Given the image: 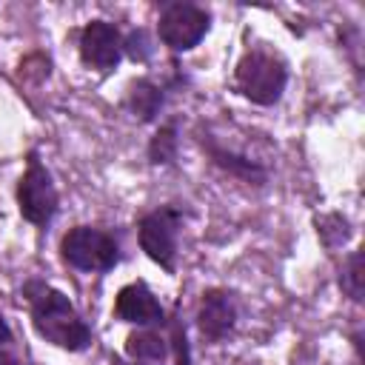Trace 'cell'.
Masks as SVG:
<instances>
[{
    "mask_svg": "<svg viewBox=\"0 0 365 365\" xmlns=\"http://www.w3.org/2000/svg\"><path fill=\"white\" fill-rule=\"evenodd\" d=\"M23 294L31 305V325L46 342L63 351H86L91 345V328L63 291L48 282L31 279L26 282Z\"/></svg>",
    "mask_w": 365,
    "mask_h": 365,
    "instance_id": "6da1fadb",
    "label": "cell"
},
{
    "mask_svg": "<svg viewBox=\"0 0 365 365\" xmlns=\"http://www.w3.org/2000/svg\"><path fill=\"white\" fill-rule=\"evenodd\" d=\"M288 86V66L282 57L265 48H248L234 68V88L254 106H274L279 103Z\"/></svg>",
    "mask_w": 365,
    "mask_h": 365,
    "instance_id": "7a4b0ae2",
    "label": "cell"
},
{
    "mask_svg": "<svg viewBox=\"0 0 365 365\" xmlns=\"http://www.w3.org/2000/svg\"><path fill=\"white\" fill-rule=\"evenodd\" d=\"M60 257L77 271L106 274L120 262V242L103 228L74 225L60 240Z\"/></svg>",
    "mask_w": 365,
    "mask_h": 365,
    "instance_id": "3957f363",
    "label": "cell"
},
{
    "mask_svg": "<svg viewBox=\"0 0 365 365\" xmlns=\"http://www.w3.org/2000/svg\"><path fill=\"white\" fill-rule=\"evenodd\" d=\"M60 197L54 188V180L48 174V168L40 163L37 151H29V163L26 171L17 182V208L20 217L31 225H48L57 214Z\"/></svg>",
    "mask_w": 365,
    "mask_h": 365,
    "instance_id": "277c9868",
    "label": "cell"
},
{
    "mask_svg": "<svg viewBox=\"0 0 365 365\" xmlns=\"http://www.w3.org/2000/svg\"><path fill=\"white\" fill-rule=\"evenodd\" d=\"M180 222H182V211H180L177 205H160V208L148 211V214L137 222L140 248L145 251V257H148L151 262H157V265L165 268L168 274H174Z\"/></svg>",
    "mask_w": 365,
    "mask_h": 365,
    "instance_id": "5b68a950",
    "label": "cell"
},
{
    "mask_svg": "<svg viewBox=\"0 0 365 365\" xmlns=\"http://www.w3.org/2000/svg\"><path fill=\"white\" fill-rule=\"evenodd\" d=\"M211 29V14L194 3H168L160 14L157 34L171 51H191Z\"/></svg>",
    "mask_w": 365,
    "mask_h": 365,
    "instance_id": "8992f818",
    "label": "cell"
},
{
    "mask_svg": "<svg viewBox=\"0 0 365 365\" xmlns=\"http://www.w3.org/2000/svg\"><path fill=\"white\" fill-rule=\"evenodd\" d=\"M123 57V34L108 20H91L80 31V60L88 68L111 71Z\"/></svg>",
    "mask_w": 365,
    "mask_h": 365,
    "instance_id": "52a82bcc",
    "label": "cell"
},
{
    "mask_svg": "<svg viewBox=\"0 0 365 365\" xmlns=\"http://www.w3.org/2000/svg\"><path fill=\"white\" fill-rule=\"evenodd\" d=\"M237 325V299L225 288H208L200 299L197 328L208 342H222Z\"/></svg>",
    "mask_w": 365,
    "mask_h": 365,
    "instance_id": "ba28073f",
    "label": "cell"
},
{
    "mask_svg": "<svg viewBox=\"0 0 365 365\" xmlns=\"http://www.w3.org/2000/svg\"><path fill=\"white\" fill-rule=\"evenodd\" d=\"M114 314L117 319L123 322H131V325H140V328H148V325H163L165 322V311L160 305V299L154 297V291L145 285V282H128L117 291V299H114Z\"/></svg>",
    "mask_w": 365,
    "mask_h": 365,
    "instance_id": "9c48e42d",
    "label": "cell"
},
{
    "mask_svg": "<svg viewBox=\"0 0 365 365\" xmlns=\"http://www.w3.org/2000/svg\"><path fill=\"white\" fill-rule=\"evenodd\" d=\"M200 145H202V151L208 154V160H211L220 171H225V174H231V177H237V180H242V182H248V185H265L268 171H265L257 160L242 157V154H237V151H231V148H222L211 134H200Z\"/></svg>",
    "mask_w": 365,
    "mask_h": 365,
    "instance_id": "30bf717a",
    "label": "cell"
},
{
    "mask_svg": "<svg viewBox=\"0 0 365 365\" xmlns=\"http://www.w3.org/2000/svg\"><path fill=\"white\" fill-rule=\"evenodd\" d=\"M123 106L128 108L131 117H137L140 123H151L160 108H163V88L148 80V77H140V80H131L128 88H125V97H123Z\"/></svg>",
    "mask_w": 365,
    "mask_h": 365,
    "instance_id": "8fae6325",
    "label": "cell"
},
{
    "mask_svg": "<svg viewBox=\"0 0 365 365\" xmlns=\"http://www.w3.org/2000/svg\"><path fill=\"white\" fill-rule=\"evenodd\" d=\"M125 354L128 359L134 362H151V365H160L168 354V342L165 336H160L157 331L151 328H140L134 334L125 336Z\"/></svg>",
    "mask_w": 365,
    "mask_h": 365,
    "instance_id": "7c38bea8",
    "label": "cell"
},
{
    "mask_svg": "<svg viewBox=\"0 0 365 365\" xmlns=\"http://www.w3.org/2000/svg\"><path fill=\"white\" fill-rule=\"evenodd\" d=\"M177 123H165L154 131V137L148 140V163L151 165H171L177 160Z\"/></svg>",
    "mask_w": 365,
    "mask_h": 365,
    "instance_id": "4fadbf2b",
    "label": "cell"
},
{
    "mask_svg": "<svg viewBox=\"0 0 365 365\" xmlns=\"http://www.w3.org/2000/svg\"><path fill=\"white\" fill-rule=\"evenodd\" d=\"M339 288L348 299L362 302L365 294V271H362V251H351L339 271Z\"/></svg>",
    "mask_w": 365,
    "mask_h": 365,
    "instance_id": "5bb4252c",
    "label": "cell"
},
{
    "mask_svg": "<svg viewBox=\"0 0 365 365\" xmlns=\"http://www.w3.org/2000/svg\"><path fill=\"white\" fill-rule=\"evenodd\" d=\"M317 234L328 248H336L351 237V222L342 214H325L317 220Z\"/></svg>",
    "mask_w": 365,
    "mask_h": 365,
    "instance_id": "9a60e30c",
    "label": "cell"
},
{
    "mask_svg": "<svg viewBox=\"0 0 365 365\" xmlns=\"http://www.w3.org/2000/svg\"><path fill=\"white\" fill-rule=\"evenodd\" d=\"M123 51H125L134 63H145V60L151 57L154 46H151V40H148V34H145L143 29H134V31H128V34L123 37Z\"/></svg>",
    "mask_w": 365,
    "mask_h": 365,
    "instance_id": "2e32d148",
    "label": "cell"
},
{
    "mask_svg": "<svg viewBox=\"0 0 365 365\" xmlns=\"http://www.w3.org/2000/svg\"><path fill=\"white\" fill-rule=\"evenodd\" d=\"M174 348V356H177V365H191V351H188V339H185V328L182 322H171V342Z\"/></svg>",
    "mask_w": 365,
    "mask_h": 365,
    "instance_id": "e0dca14e",
    "label": "cell"
},
{
    "mask_svg": "<svg viewBox=\"0 0 365 365\" xmlns=\"http://www.w3.org/2000/svg\"><path fill=\"white\" fill-rule=\"evenodd\" d=\"M11 339V328H9V322L3 319V314H0V345H6Z\"/></svg>",
    "mask_w": 365,
    "mask_h": 365,
    "instance_id": "ac0fdd59",
    "label": "cell"
},
{
    "mask_svg": "<svg viewBox=\"0 0 365 365\" xmlns=\"http://www.w3.org/2000/svg\"><path fill=\"white\" fill-rule=\"evenodd\" d=\"M111 365H151V362H134V359H131V362H125V359L114 356V359H111Z\"/></svg>",
    "mask_w": 365,
    "mask_h": 365,
    "instance_id": "d6986e66",
    "label": "cell"
}]
</instances>
